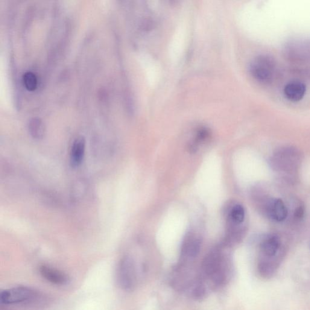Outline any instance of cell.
Returning <instances> with one entry per match:
<instances>
[{
  "instance_id": "cell-1",
  "label": "cell",
  "mask_w": 310,
  "mask_h": 310,
  "mask_svg": "<svg viewBox=\"0 0 310 310\" xmlns=\"http://www.w3.org/2000/svg\"><path fill=\"white\" fill-rule=\"evenodd\" d=\"M249 69L251 76L259 83H270L274 77V60L267 55H259L251 61Z\"/></svg>"
},
{
  "instance_id": "cell-2",
  "label": "cell",
  "mask_w": 310,
  "mask_h": 310,
  "mask_svg": "<svg viewBox=\"0 0 310 310\" xmlns=\"http://www.w3.org/2000/svg\"><path fill=\"white\" fill-rule=\"evenodd\" d=\"M203 270L206 276L217 285L226 282L229 273V269L218 254H212L207 257L204 262Z\"/></svg>"
},
{
  "instance_id": "cell-3",
  "label": "cell",
  "mask_w": 310,
  "mask_h": 310,
  "mask_svg": "<svg viewBox=\"0 0 310 310\" xmlns=\"http://www.w3.org/2000/svg\"><path fill=\"white\" fill-rule=\"evenodd\" d=\"M117 280L125 290H130L136 282V271L134 262L129 257H124L119 262L117 269Z\"/></svg>"
},
{
  "instance_id": "cell-4",
  "label": "cell",
  "mask_w": 310,
  "mask_h": 310,
  "mask_svg": "<svg viewBox=\"0 0 310 310\" xmlns=\"http://www.w3.org/2000/svg\"><path fill=\"white\" fill-rule=\"evenodd\" d=\"M36 296V292L31 288L20 286L2 291L0 294V302L6 305L20 303L29 302Z\"/></svg>"
},
{
  "instance_id": "cell-5",
  "label": "cell",
  "mask_w": 310,
  "mask_h": 310,
  "mask_svg": "<svg viewBox=\"0 0 310 310\" xmlns=\"http://www.w3.org/2000/svg\"><path fill=\"white\" fill-rule=\"evenodd\" d=\"M306 93L305 84L299 81L289 82L284 87L283 93L288 100L298 102L302 100Z\"/></svg>"
},
{
  "instance_id": "cell-6",
  "label": "cell",
  "mask_w": 310,
  "mask_h": 310,
  "mask_svg": "<svg viewBox=\"0 0 310 310\" xmlns=\"http://www.w3.org/2000/svg\"><path fill=\"white\" fill-rule=\"evenodd\" d=\"M85 151L86 140L83 136L77 137L73 142L70 155V162L72 167L77 168L81 165L83 162Z\"/></svg>"
},
{
  "instance_id": "cell-7",
  "label": "cell",
  "mask_w": 310,
  "mask_h": 310,
  "mask_svg": "<svg viewBox=\"0 0 310 310\" xmlns=\"http://www.w3.org/2000/svg\"><path fill=\"white\" fill-rule=\"evenodd\" d=\"M40 273L44 278L55 285H64L69 281L66 275L48 266L43 265L41 267Z\"/></svg>"
},
{
  "instance_id": "cell-8",
  "label": "cell",
  "mask_w": 310,
  "mask_h": 310,
  "mask_svg": "<svg viewBox=\"0 0 310 310\" xmlns=\"http://www.w3.org/2000/svg\"><path fill=\"white\" fill-rule=\"evenodd\" d=\"M269 213L272 218L279 222L284 221L288 215L287 209L280 199H276L270 204Z\"/></svg>"
},
{
  "instance_id": "cell-9",
  "label": "cell",
  "mask_w": 310,
  "mask_h": 310,
  "mask_svg": "<svg viewBox=\"0 0 310 310\" xmlns=\"http://www.w3.org/2000/svg\"><path fill=\"white\" fill-rule=\"evenodd\" d=\"M28 130L31 136L38 140L43 139L46 131L45 125L42 120L38 118L30 120L29 122Z\"/></svg>"
},
{
  "instance_id": "cell-10",
  "label": "cell",
  "mask_w": 310,
  "mask_h": 310,
  "mask_svg": "<svg viewBox=\"0 0 310 310\" xmlns=\"http://www.w3.org/2000/svg\"><path fill=\"white\" fill-rule=\"evenodd\" d=\"M280 245V240L279 236L273 235L266 239L261 244L262 252L266 256H273L278 251Z\"/></svg>"
},
{
  "instance_id": "cell-11",
  "label": "cell",
  "mask_w": 310,
  "mask_h": 310,
  "mask_svg": "<svg viewBox=\"0 0 310 310\" xmlns=\"http://www.w3.org/2000/svg\"><path fill=\"white\" fill-rule=\"evenodd\" d=\"M23 82L25 88L29 91H34L37 88V77L33 72H26L23 76Z\"/></svg>"
},
{
  "instance_id": "cell-12",
  "label": "cell",
  "mask_w": 310,
  "mask_h": 310,
  "mask_svg": "<svg viewBox=\"0 0 310 310\" xmlns=\"http://www.w3.org/2000/svg\"><path fill=\"white\" fill-rule=\"evenodd\" d=\"M200 244L197 241H191L187 243L184 247L183 254L187 258H194L197 256L200 251Z\"/></svg>"
},
{
  "instance_id": "cell-13",
  "label": "cell",
  "mask_w": 310,
  "mask_h": 310,
  "mask_svg": "<svg viewBox=\"0 0 310 310\" xmlns=\"http://www.w3.org/2000/svg\"><path fill=\"white\" fill-rule=\"evenodd\" d=\"M231 217L232 220L236 224H240L243 222L245 218V210L241 205H236L233 207L231 212Z\"/></svg>"
},
{
  "instance_id": "cell-14",
  "label": "cell",
  "mask_w": 310,
  "mask_h": 310,
  "mask_svg": "<svg viewBox=\"0 0 310 310\" xmlns=\"http://www.w3.org/2000/svg\"><path fill=\"white\" fill-rule=\"evenodd\" d=\"M304 215V209L302 207H298V208L295 210L294 216L297 219H302Z\"/></svg>"
}]
</instances>
